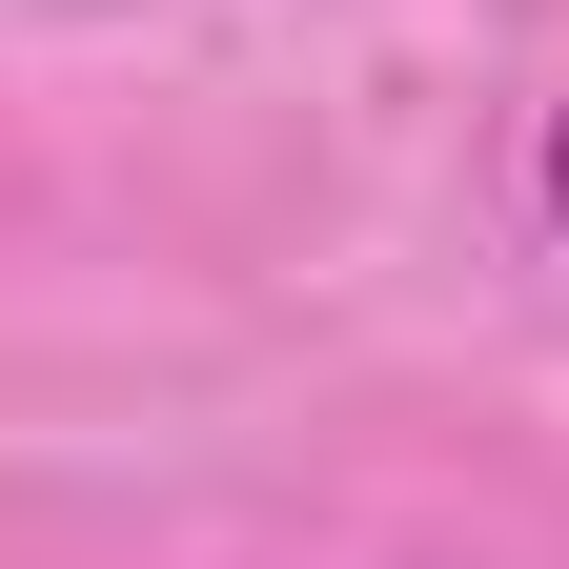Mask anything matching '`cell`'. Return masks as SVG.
<instances>
[{
  "mask_svg": "<svg viewBox=\"0 0 569 569\" xmlns=\"http://www.w3.org/2000/svg\"><path fill=\"white\" fill-rule=\"evenodd\" d=\"M549 224H569V102H549Z\"/></svg>",
  "mask_w": 569,
  "mask_h": 569,
  "instance_id": "6da1fadb",
  "label": "cell"
}]
</instances>
